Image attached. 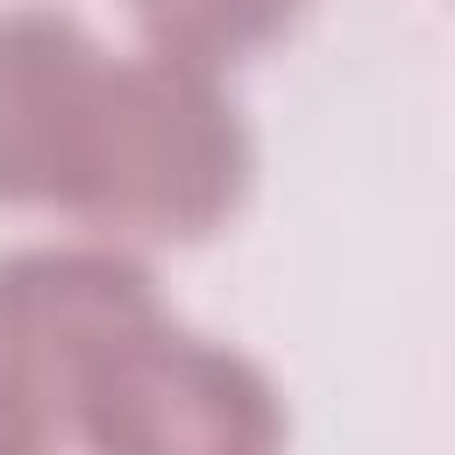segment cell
<instances>
[{
	"mask_svg": "<svg viewBox=\"0 0 455 455\" xmlns=\"http://www.w3.org/2000/svg\"><path fill=\"white\" fill-rule=\"evenodd\" d=\"M128 14L142 28V50L220 78L228 64H249L256 50L284 43L306 0H128Z\"/></svg>",
	"mask_w": 455,
	"mask_h": 455,
	"instance_id": "5",
	"label": "cell"
},
{
	"mask_svg": "<svg viewBox=\"0 0 455 455\" xmlns=\"http://www.w3.org/2000/svg\"><path fill=\"white\" fill-rule=\"evenodd\" d=\"M0 455H50V434L7 398H0Z\"/></svg>",
	"mask_w": 455,
	"mask_h": 455,
	"instance_id": "6",
	"label": "cell"
},
{
	"mask_svg": "<svg viewBox=\"0 0 455 455\" xmlns=\"http://www.w3.org/2000/svg\"><path fill=\"white\" fill-rule=\"evenodd\" d=\"M85 455H284L291 419L263 363L178 327H142L64 427Z\"/></svg>",
	"mask_w": 455,
	"mask_h": 455,
	"instance_id": "3",
	"label": "cell"
},
{
	"mask_svg": "<svg viewBox=\"0 0 455 455\" xmlns=\"http://www.w3.org/2000/svg\"><path fill=\"white\" fill-rule=\"evenodd\" d=\"M164 320L156 277L114 242H28L0 249V398L50 441L71 427L92 377Z\"/></svg>",
	"mask_w": 455,
	"mask_h": 455,
	"instance_id": "2",
	"label": "cell"
},
{
	"mask_svg": "<svg viewBox=\"0 0 455 455\" xmlns=\"http://www.w3.org/2000/svg\"><path fill=\"white\" fill-rule=\"evenodd\" d=\"M107 43L64 7H0V206L64 213Z\"/></svg>",
	"mask_w": 455,
	"mask_h": 455,
	"instance_id": "4",
	"label": "cell"
},
{
	"mask_svg": "<svg viewBox=\"0 0 455 455\" xmlns=\"http://www.w3.org/2000/svg\"><path fill=\"white\" fill-rule=\"evenodd\" d=\"M256 142L235 92L178 57H107L64 213L114 249H192L220 235L249 199Z\"/></svg>",
	"mask_w": 455,
	"mask_h": 455,
	"instance_id": "1",
	"label": "cell"
}]
</instances>
